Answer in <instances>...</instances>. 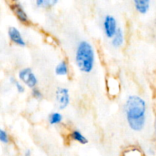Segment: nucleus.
Returning a JSON list of instances; mask_svg holds the SVG:
<instances>
[{
    "label": "nucleus",
    "instance_id": "nucleus-1",
    "mask_svg": "<svg viewBox=\"0 0 156 156\" xmlns=\"http://www.w3.org/2000/svg\"><path fill=\"white\" fill-rule=\"evenodd\" d=\"M146 103L138 95H129L124 105V113L129 128L136 132L143 130L146 120Z\"/></svg>",
    "mask_w": 156,
    "mask_h": 156
},
{
    "label": "nucleus",
    "instance_id": "nucleus-2",
    "mask_svg": "<svg viewBox=\"0 0 156 156\" xmlns=\"http://www.w3.org/2000/svg\"><path fill=\"white\" fill-rule=\"evenodd\" d=\"M75 60L78 69L84 73H90L95 62V53L93 47L86 41H81L76 50Z\"/></svg>",
    "mask_w": 156,
    "mask_h": 156
},
{
    "label": "nucleus",
    "instance_id": "nucleus-3",
    "mask_svg": "<svg viewBox=\"0 0 156 156\" xmlns=\"http://www.w3.org/2000/svg\"><path fill=\"white\" fill-rule=\"evenodd\" d=\"M18 78L24 85L32 89L36 88L37 85V76L30 68H24L20 70L18 73Z\"/></svg>",
    "mask_w": 156,
    "mask_h": 156
},
{
    "label": "nucleus",
    "instance_id": "nucleus-4",
    "mask_svg": "<svg viewBox=\"0 0 156 156\" xmlns=\"http://www.w3.org/2000/svg\"><path fill=\"white\" fill-rule=\"evenodd\" d=\"M118 28L116 18L111 15H105L103 21V29L107 37L112 39L113 37L117 33Z\"/></svg>",
    "mask_w": 156,
    "mask_h": 156
},
{
    "label": "nucleus",
    "instance_id": "nucleus-5",
    "mask_svg": "<svg viewBox=\"0 0 156 156\" xmlns=\"http://www.w3.org/2000/svg\"><path fill=\"white\" fill-rule=\"evenodd\" d=\"M56 101L59 110H64L70 103V96L69 90L66 88H58L55 92Z\"/></svg>",
    "mask_w": 156,
    "mask_h": 156
},
{
    "label": "nucleus",
    "instance_id": "nucleus-6",
    "mask_svg": "<svg viewBox=\"0 0 156 156\" xmlns=\"http://www.w3.org/2000/svg\"><path fill=\"white\" fill-rule=\"evenodd\" d=\"M10 7L12 12L15 15V16L17 17V18L21 22L27 23L28 21V16H27L24 7H23V5L20 2H14L11 5Z\"/></svg>",
    "mask_w": 156,
    "mask_h": 156
},
{
    "label": "nucleus",
    "instance_id": "nucleus-7",
    "mask_svg": "<svg viewBox=\"0 0 156 156\" xmlns=\"http://www.w3.org/2000/svg\"><path fill=\"white\" fill-rule=\"evenodd\" d=\"M9 37L12 42L15 44L16 45L20 46V47H24L26 45L25 41L23 38L21 32L17 27H10L9 28L8 31Z\"/></svg>",
    "mask_w": 156,
    "mask_h": 156
},
{
    "label": "nucleus",
    "instance_id": "nucleus-8",
    "mask_svg": "<svg viewBox=\"0 0 156 156\" xmlns=\"http://www.w3.org/2000/svg\"><path fill=\"white\" fill-rule=\"evenodd\" d=\"M134 7L139 13L145 15L148 12L150 8V1L149 0H134Z\"/></svg>",
    "mask_w": 156,
    "mask_h": 156
},
{
    "label": "nucleus",
    "instance_id": "nucleus-9",
    "mask_svg": "<svg viewBox=\"0 0 156 156\" xmlns=\"http://www.w3.org/2000/svg\"><path fill=\"white\" fill-rule=\"evenodd\" d=\"M124 41V35L123 31L120 27H119L117 33L115 34L113 38L111 39V44L114 48H119L121 47Z\"/></svg>",
    "mask_w": 156,
    "mask_h": 156
},
{
    "label": "nucleus",
    "instance_id": "nucleus-10",
    "mask_svg": "<svg viewBox=\"0 0 156 156\" xmlns=\"http://www.w3.org/2000/svg\"><path fill=\"white\" fill-rule=\"evenodd\" d=\"M70 138L73 141L77 142V143L82 145H85L88 143V139L82 133V132H80L78 129H74L73 131H72V133H70Z\"/></svg>",
    "mask_w": 156,
    "mask_h": 156
},
{
    "label": "nucleus",
    "instance_id": "nucleus-11",
    "mask_svg": "<svg viewBox=\"0 0 156 156\" xmlns=\"http://www.w3.org/2000/svg\"><path fill=\"white\" fill-rule=\"evenodd\" d=\"M55 73L59 76H67L69 73V66L67 62L64 60L59 62L55 69Z\"/></svg>",
    "mask_w": 156,
    "mask_h": 156
},
{
    "label": "nucleus",
    "instance_id": "nucleus-12",
    "mask_svg": "<svg viewBox=\"0 0 156 156\" xmlns=\"http://www.w3.org/2000/svg\"><path fill=\"white\" fill-rule=\"evenodd\" d=\"M48 120L50 125L59 124L62 121V115L59 112H53L50 114Z\"/></svg>",
    "mask_w": 156,
    "mask_h": 156
},
{
    "label": "nucleus",
    "instance_id": "nucleus-13",
    "mask_svg": "<svg viewBox=\"0 0 156 156\" xmlns=\"http://www.w3.org/2000/svg\"><path fill=\"white\" fill-rule=\"evenodd\" d=\"M58 2L57 0H37L35 4L39 8H50Z\"/></svg>",
    "mask_w": 156,
    "mask_h": 156
},
{
    "label": "nucleus",
    "instance_id": "nucleus-14",
    "mask_svg": "<svg viewBox=\"0 0 156 156\" xmlns=\"http://www.w3.org/2000/svg\"><path fill=\"white\" fill-rule=\"evenodd\" d=\"M9 81H10L11 83L13 84V85H15V88H16L17 91H18V93H24V90H25V88H24V85H23L21 82H18V80H16V79H15V77H13V76H11V77L9 78Z\"/></svg>",
    "mask_w": 156,
    "mask_h": 156
},
{
    "label": "nucleus",
    "instance_id": "nucleus-15",
    "mask_svg": "<svg viewBox=\"0 0 156 156\" xmlns=\"http://www.w3.org/2000/svg\"><path fill=\"white\" fill-rule=\"evenodd\" d=\"M123 156H143L141 151L139 150L136 148L127 149L123 152Z\"/></svg>",
    "mask_w": 156,
    "mask_h": 156
},
{
    "label": "nucleus",
    "instance_id": "nucleus-16",
    "mask_svg": "<svg viewBox=\"0 0 156 156\" xmlns=\"http://www.w3.org/2000/svg\"><path fill=\"white\" fill-rule=\"evenodd\" d=\"M0 141L4 144H7L9 142V137L7 132L3 129H0Z\"/></svg>",
    "mask_w": 156,
    "mask_h": 156
},
{
    "label": "nucleus",
    "instance_id": "nucleus-17",
    "mask_svg": "<svg viewBox=\"0 0 156 156\" xmlns=\"http://www.w3.org/2000/svg\"><path fill=\"white\" fill-rule=\"evenodd\" d=\"M31 94L34 98L37 99V100H41L43 98V94L42 92L41 91V90L39 88H33L31 91Z\"/></svg>",
    "mask_w": 156,
    "mask_h": 156
},
{
    "label": "nucleus",
    "instance_id": "nucleus-18",
    "mask_svg": "<svg viewBox=\"0 0 156 156\" xmlns=\"http://www.w3.org/2000/svg\"><path fill=\"white\" fill-rule=\"evenodd\" d=\"M24 156H31V151L30 149H27V150L24 152Z\"/></svg>",
    "mask_w": 156,
    "mask_h": 156
},
{
    "label": "nucleus",
    "instance_id": "nucleus-19",
    "mask_svg": "<svg viewBox=\"0 0 156 156\" xmlns=\"http://www.w3.org/2000/svg\"><path fill=\"white\" fill-rule=\"evenodd\" d=\"M155 136H156V118H155Z\"/></svg>",
    "mask_w": 156,
    "mask_h": 156
}]
</instances>
